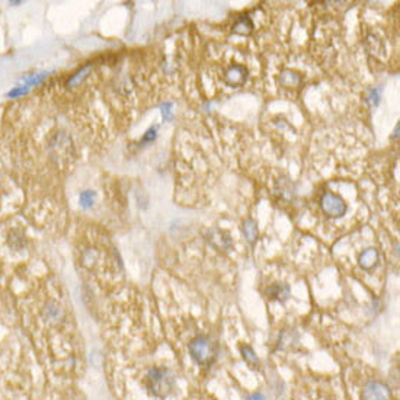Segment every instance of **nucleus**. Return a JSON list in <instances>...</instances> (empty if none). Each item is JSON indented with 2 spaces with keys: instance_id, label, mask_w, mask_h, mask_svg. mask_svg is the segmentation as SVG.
Segmentation results:
<instances>
[{
  "instance_id": "nucleus-1",
  "label": "nucleus",
  "mask_w": 400,
  "mask_h": 400,
  "mask_svg": "<svg viewBox=\"0 0 400 400\" xmlns=\"http://www.w3.org/2000/svg\"><path fill=\"white\" fill-rule=\"evenodd\" d=\"M146 384H147V388L150 390V393L154 397L165 399L172 393V390L175 387V377L170 373L169 368L154 367L147 373Z\"/></svg>"
},
{
  "instance_id": "nucleus-2",
  "label": "nucleus",
  "mask_w": 400,
  "mask_h": 400,
  "mask_svg": "<svg viewBox=\"0 0 400 400\" xmlns=\"http://www.w3.org/2000/svg\"><path fill=\"white\" fill-rule=\"evenodd\" d=\"M189 355L200 365H210L217 357L215 343L208 336H197L188 345Z\"/></svg>"
},
{
  "instance_id": "nucleus-3",
  "label": "nucleus",
  "mask_w": 400,
  "mask_h": 400,
  "mask_svg": "<svg viewBox=\"0 0 400 400\" xmlns=\"http://www.w3.org/2000/svg\"><path fill=\"white\" fill-rule=\"evenodd\" d=\"M361 400H390V390L378 378H370L367 380L361 391H360Z\"/></svg>"
},
{
  "instance_id": "nucleus-4",
  "label": "nucleus",
  "mask_w": 400,
  "mask_h": 400,
  "mask_svg": "<svg viewBox=\"0 0 400 400\" xmlns=\"http://www.w3.org/2000/svg\"><path fill=\"white\" fill-rule=\"evenodd\" d=\"M320 207L323 212L330 217V218H338V217H342L348 207H346V202L342 200L339 195L333 194V192H325L322 200H320Z\"/></svg>"
},
{
  "instance_id": "nucleus-5",
  "label": "nucleus",
  "mask_w": 400,
  "mask_h": 400,
  "mask_svg": "<svg viewBox=\"0 0 400 400\" xmlns=\"http://www.w3.org/2000/svg\"><path fill=\"white\" fill-rule=\"evenodd\" d=\"M224 80L229 86H242L246 82V69L240 64H235L232 66L229 70L224 74Z\"/></svg>"
},
{
  "instance_id": "nucleus-6",
  "label": "nucleus",
  "mask_w": 400,
  "mask_h": 400,
  "mask_svg": "<svg viewBox=\"0 0 400 400\" xmlns=\"http://www.w3.org/2000/svg\"><path fill=\"white\" fill-rule=\"evenodd\" d=\"M358 262H360V266L364 270V271H370L376 266L378 263V252L377 249H365L364 252H361L360 258H358Z\"/></svg>"
},
{
  "instance_id": "nucleus-7",
  "label": "nucleus",
  "mask_w": 400,
  "mask_h": 400,
  "mask_svg": "<svg viewBox=\"0 0 400 400\" xmlns=\"http://www.w3.org/2000/svg\"><path fill=\"white\" fill-rule=\"evenodd\" d=\"M208 240H210V243H211L212 246L215 247V249H229L230 247V245H232V242H230V237L226 235L224 232H221V230H211L210 232V237H208Z\"/></svg>"
},
{
  "instance_id": "nucleus-8",
  "label": "nucleus",
  "mask_w": 400,
  "mask_h": 400,
  "mask_svg": "<svg viewBox=\"0 0 400 400\" xmlns=\"http://www.w3.org/2000/svg\"><path fill=\"white\" fill-rule=\"evenodd\" d=\"M301 82V77L295 73V71L291 70H285L281 73L280 76V83L285 86V87H294V86H298Z\"/></svg>"
},
{
  "instance_id": "nucleus-9",
  "label": "nucleus",
  "mask_w": 400,
  "mask_h": 400,
  "mask_svg": "<svg viewBox=\"0 0 400 400\" xmlns=\"http://www.w3.org/2000/svg\"><path fill=\"white\" fill-rule=\"evenodd\" d=\"M268 294H270L271 298L284 301L288 297V294H290V288L287 285H283V284H275V285H272L271 288L268 290Z\"/></svg>"
},
{
  "instance_id": "nucleus-10",
  "label": "nucleus",
  "mask_w": 400,
  "mask_h": 400,
  "mask_svg": "<svg viewBox=\"0 0 400 400\" xmlns=\"http://www.w3.org/2000/svg\"><path fill=\"white\" fill-rule=\"evenodd\" d=\"M243 232H245V236L247 237V240L250 242V243H253L255 242V239H256V235H258V229H256V223L253 221V220H246L245 223H243Z\"/></svg>"
},
{
  "instance_id": "nucleus-11",
  "label": "nucleus",
  "mask_w": 400,
  "mask_h": 400,
  "mask_svg": "<svg viewBox=\"0 0 400 400\" xmlns=\"http://www.w3.org/2000/svg\"><path fill=\"white\" fill-rule=\"evenodd\" d=\"M253 25L250 22L249 18H242L237 24L235 25V32H239V34H249L252 31Z\"/></svg>"
},
{
  "instance_id": "nucleus-12",
  "label": "nucleus",
  "mask_w": 400,
  "mask_h": 400,
  "mask_svg": "<svg viewBox=\"0 0 400 400\" xmlns=\"http://www.w3.org/2000/svg\"><path fill=\"white\" fill-rule=\"evenodd\" d=\"M242 352H243V357L246 358L247 363H250V364H258V358H256V355H255V352H253V349L250 348V346H243L242 348Z\"/></svg>"
},
{
  "instance_id": "nucleus-13",
  "label": "nucleus",
  "mask_w": 400,
  "mask_h": 400,
  "mask_svg": "<svg viewBox=\"0 0 400 400\" xmlns=\"http://www.w3.org/2000/svg\"><path fill=\"white\" fill-rule=\"evenodd\" d=\"M378 99H380V95H378V91L377 89H373V91H370V96H368V101L373 104V101H374V105H376L377 102H378Z\"/></svg>"
},
{
  "instance_id": "nucleus-14",
  "label": "nucleus",
  "mask_w": 400,
  "mask_h": 400,
  "mask_svg": "<svg viewBox=\"0 0 400 400\" xmlns=\"http://www.w3.org/2000/svg\"><path fill=\"white\" fill-rule=\"evenodd\" d=\"M170 108H172L170 104H166V105L162 108V114H163V117L165 118H170Z\"/></svg>"
},
{
  "instance_id": "nucleus-15",
  "label": "nucleus",
  "mask_w": 400,
  "mask_h": 400,
  "mask_svg": "<svg viewBox=\"0 0 400 400\" xmlns=\"http://www.w3.org/2000/svg\"><path fill=\"white\" fill-rule=\"evenodd\" d=\"M262 399H263V397H262L260 394H255V396H252L249 400H262Z\"/></svg>"
}]
</instances>
